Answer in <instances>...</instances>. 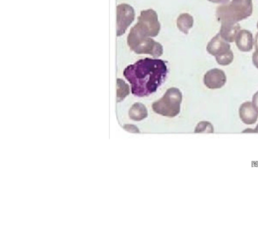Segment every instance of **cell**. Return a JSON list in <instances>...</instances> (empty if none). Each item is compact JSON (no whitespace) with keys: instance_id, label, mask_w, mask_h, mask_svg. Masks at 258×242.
I'll return each instance as SVG.
<instances>
[{"instance_id":"7","label":"cell","mask_w":258,"mask_h":242,"mask_svg":"<svg viewBox=\"0 0 258 242\" xmlns=\"http://www.w3.org/2000/svg\"><path fill=\"white\" fill-rule=\"evenodd\" d=\"M227 78L225 72L218 68L208 70L204 75L205 85L209 89H219L224 86Z\"/></svg>"},{"instance_id":"3","label":"cell","mask_w":258,"mask_h":242,"mask_svg":"<svg viewBox=\"0 0 258 242\" xmlns=\"http://www.w3.org/2000/svg\"><path fill=\"white\" fill-rule=\"evenodd\" d=\"M252 13V0H232L220 5L216 10V16L221 22H238L251 16Z\"/></svg>"},{"instance_id":"5","label":"cell","mask_w":258,"mask_h":242,"mask_svg":"<svg viewBox=\"0 0 258 242\" xmlns=\"http://www.w3.org/2000/svg\"><path fill=\"white\" fill-rule=\"evenodd\" d=\"M130 49L138 54H150L155 58L163 54V46L151 37L141 39L129 46Z\"/></svg>"},{"instance_id":"14","label":"cell","mask_w":258,"mask_h":242,"mask_svg":"<svg viewBox=\"0 0 258 242\" xmlns=\"http://www.w3.org/2000/svg\"><path fill=\"white\" fill-rule=\"evenodd\" d=\"M130 93V87L122 79H117V102H122Z\"/></svg>"},{"instance_id":"15","label":"cell","mask_w":258,"mask_h":242,"mask_svg":"<svg viewBox=\"0 0 258 242\" xmlns=\"http://www.w3.org/2000/svg\"><path fill=\"white\" fill-rule=\"evenodd\" d=\"M194 132L198 134H213L214 128L209 122H201L198 124Z\"/></svg>"},{"instance_id":"22","label":"cell","mask_w":258,"mask_h":242,"mask_svg":"<svg viewBox=\"0 0 258 242\" xmlns=\"http://www.w3.org/2000/svg\"><path fill=\"white\" fill-rule=\"evenodd\" d=\"M257 28H258V22H257Z\"/></svg>"},{"instance_id":"9","label":"cell","mask_w":258,"mask_h":242,"mask_svg":"<svg viewBox=\"0 0 258 242\" xmlns=\"http://www.w3.org/2000/svg\"><path fill=\"white\" fill-rule=\"evenodd\" d=\"M239 115L245 125H253L258 119V112L250 102L242 103L239 109Z\"/></svg>"},{"instance_id":"13","label":"cell","mask_w":258,"mask_h":242,"mask_svg":"<svg viewBox=\"0 0 258 242\" xmlns=\"http://www.w3.org/2000/svg\"><path fill=\"white\" fill-rule=\"evenodd\" d=\"M194 25V18L188 13L180 14L177 19V27L184 34L188 33L189 29Z\"/></svg>"},{"instance_id":"2","label":"cell","mask_w":258,"mask_h":242,"mask_svg":"<svg viewBox=\"0 0 258 242\" xmlns=\"http://www.w3.org/2000/svg\"><path fill=\"white\" fill-rule=\"evenodd\" d=\"M160 29L161 25L158 22L157 13L151 9L143 10L140 16L138 17L137 25L129 32L127 38L128 46L141 39L156 37Z\"/></svg>"},{"instance_id":"21","label":"cell","mask_w":258,"mask_h":242,"mask_svg":"<svg viewBox=\"0 0 258 242\" xmlns=\"http://www.w3.org/2000/svg\"><path fill=\"white\" fill-rule=\"evenodd\" d=\"M254 133H258V125L256 127L255 129L254 130Z\"/></svg>"},{"instance_id":"11","label":"cell","mask_w":258,"mask_h":242,"mask_svg":"<svg viewBox=\"0 0 258 242\" xmlns=\"http://www.w3.org/2000/svg\"><path fill=\"white\" fill-rule=\"evenodd\" d=\"M235 44L239 49L243 52H247L253 47V37L250 31L242 29L237 34Z\"/></svg>"},{"instance_id":"4","label":"cell","mask_w":258,"mask_h":242,"mask_svg":"<svg viewBox=\"0 0 258 242\" xmlns=\"http://www.w3.org/2000/svg\"><path fill=\"white\" fill-rule=\"evenodd\" d=\"M183 95L179 89L171 87L161 99L152 104V109L156 114L166 117H175L179 114Z\"/></svg>"},{"instance_id":"8","label":"cell","mask_w":258,"mask_h":242,"mask_svg":"<svg viewBox=\"0 0 258 242\" xmlns=\"http://www.w3.org/2000/svg\"><path fill=\"white\" fill-rule=\"evenodd\" d=\"M230 49V45L221 37V34H218L211 39L208 44L207 51L210 54L214 56L228 52Z\"/></svg>"},{"instance_id":"18","label":"cell","mask_w":258,"mask_h":242,"mask_svg":"<svg viewBox=\"0 0 258 242\" xmlns=\"http://www.w3.org/2000/svg\"><path fill=\"white\" fill-rule=\"evenodd\" d=\"M252 63L254 66L258 68V51H254L252 54Z\"/></svg>"},{"instance_id":"12","label":"cell","mask_w":258,"mask_h":242,"mask_svg":"<svg viewBox=\"0 0 258 242\" xmlns=\"http://www.w3.org/2000/svg\"><path fill=\"white\" fill-rule=\"evenodd\" d=\"M148 109L144 104L141 102L134 103L128 111V116L135 122H141L148 117Z\"/></svg>"},{"instance_id":"6","label":"cell","mask_w":258,"mask_h":242,"mask_svg":"<svg viewBox=\"0 0 258 242\" xmlns=\"http://www.w3.org/2000/svg\"><path fill=\"white\" fill-rule=\"evenodd\" d=\"M135 12L131 5L123 3L117 6L116 34L118 37L125 33L129 25L133 22Z\"/></svg>"},{"instance_id":"19","label":"cell","mask_w":258,"mask_h":242,"mask_svg":"<svg viewBox=\"0 0 258 242\" xmlns=\"http://www.w3.org/2000/svg\"><path fill=\"white\" fill-rule=\"evenodd\" d=\"M208 1L211 2V3H221V4H224V3H228L229 0H208Z\"/></svg>"},{"instance_id":"10","label":"cell","mask_w":258,"mask_h":242,"mask_svg":"<svg viewBox=\"0 0 258 242\" xmlns=\"http://www.w3.org/2000/svg\"><path fill=\"white\" fill-rule=\"evenodd\" d=\"M240 31V25L237 22H221L220 34L227 42H233Z\"/></svg>"},{"instance_id":"17","label":"cell","mask_w":258,"mask_h":242,"mask_svg":"<svg viewBox=\"0 0 258 242\" xmlns=\"http://www.w3.org/2000/svg\"><path fill=\"white\" fill-rule=\"evenodd\" d=\"M252 104L254 109H255V110L258 112V91L254 94L253 97H252Z\"/></svg>"},{"instance_id":"20","label":"cell","mask_w":258,"mask_h":242,"mask_svg":"<svg viewBox=\"0 0 258 242\" xmlns=\"http://www.w3.org/2000/svg\"><path fill=\"white\" fill-rule=\"evenodd\" d=\"M254 48H255V51H258V32L256 34L255 40H254Z\"/></svg>"},{"instance_id":"1","label":"cell","mask_w":258,"mask_h":242,"mask_svg":"<svg viewBox=\"0 0 258 242\" xmlns=\"http://www.w3.org/2000/svg\"><path fill=\"white\" fill-rule=\"evenodd\" d=\"M167 74L166 62L157 58L139 60L123 70V75L132 85V93L139 97H148L156 92Z\"/></svg>"},{"instance_id":"16","label":"cell","mask_w":258,"mask_h":242,"mask_svg":"<svg viewBox=\"0 0 258 242\" xmlns=\"http://www.w3.org/2000/svg\"><path fill=\"white\" fill-rule=\"evenodd\" d=\"M233 53L231 50L224 54L216 56V61L218 62V64L221 65V66H228L230 64L233 62Z\"/></svg>"}]
</instances>
